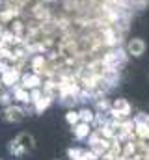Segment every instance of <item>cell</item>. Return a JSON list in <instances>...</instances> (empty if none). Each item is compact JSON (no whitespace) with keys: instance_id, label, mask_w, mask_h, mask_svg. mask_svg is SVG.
<instances>
[{"instance_id":"1","label":"cell","mask_w":149,"mask_h":160,"mask_svg":"<svg viewBox=\"0 0 149 160\" xmlns=\"http://www.w3.org/2000/svg\"><path fill=\"white\" fill-rule=\"evenodd\" d=\"M36 149V138L30 134V132H21L17 134L9 143H8V151L15 157V158H21L24 157L26 153L34 151Z\"/></svg>"},{"instance_id":"2","label":"cell","mask_w":149,"mask_h":160,"mask_svg":"<svg viewBox=\"0 0 149 160\" xmlns=\"http://www.w3.org/2000/svg\"><path fill=\"white\" fill-rule=\"evenodd\" d=\"M127 58H129V54H127V50L119 45V47H112L108 48V52L103 56V65L105 67H108V69H119V67H123L125 63H127Z\"/></svg>"},{"instance_id":"3","label":"cell","mask_w":149,"mask_h":160,"mask_svg":"<svg viewBox=\"0 0 149 160\" xmlns=\"http://www.w3.org/2000/svg\"><path fill=\"white\" fill-rule=\"evenodd\" d=\"M131 114H132V106H131V102L127 99H116L112 102L110 112H108V116L112 119H117V121L125 119V118H131Z\"/></svg>"},{"instance_id":"4","label":"cell","mask_w":149,"mask_h":160,"mask_svg":"<svg viewBox=\"0 0 149 160\" xmlns=\"http://www.w3.org/2000/svg\"><path fill=\"white\" fill-rule=\"evenodd\" d=\"M2 118L8 123H21V121L26 118V112L21 104H9V106H4V112H2Z\"/></svg>"},{"instance_id":"5","label":"cell","mask_w":149,"mask_h":160,"mask_svg":"<svg viewBox=\"0 0 149 160\" xmlns=\"http://www.w3.org/2000/svg\"><path fill=\"white\" fill-rule=\"evenodd\" d=\"M21 69L19 67H15V65H9L6 71H2L0 73V80H2V84H4V88H13L15 84H19V80H21Z\"/></svg>"},{"instance_id":"6","label":"cell","mask_w":149,"mask_h":160,"mask_svg":"<svg viewBox=\"0 0 149 160\" xmlns=\"http://www.w3.org/2000/svg\"><path fill=\"white\" fill-rule=\"evenodd\" d=\"M146 41L142 39V38H132V39L127 41V47H125V50H127V54L129 56H132V58H142L144 56V52H146Z\"/></svg>"},{"instance_id":"7","label":"cell","mask_w":149,"mask_h":160,"mask_svg":"<svg viewBox=\"0 0 149 160\" xmlns=\"http://www.w3.org/2000/svg\"><path fill=\"white\" fill-rule=\"evenodd\" d=\"M19 84H21L23 88H26V89H34V88H41L43 78H41V75H37L34 71H32V73H21Z\"/></svg>"},{"instance_id":"8","label":"cell","mask_w":149,"mask_h":160,"mask_svg":"<svg viewBox=\"0 0 149 160\" xmlns=\"http://www.w3.org/2000/svg\"><path fill=\"white\" fill-rule=\"evenodd\" d=\"M11 95H13V102H19V104H32L30 102V89L23 88L21 84H15L13 88H9Z\"/></svg>"},{"instance_id":"9","label":"cell","mask_w":149,"mask_h":160,"mask_svg":"<svg viewBox=\"0 0 149 160\" xmlns=\"http://www.w3.org/2000/svg\"><path fill=\"white\" fill-rule=\"evenodd\" d=\"M93 130V127L91 125H88V123H82V121H78L76 125H73V134L74 138L78 140V142H82V140H86L88 136H90V132Z\"/></svg>"},{"instance_id":"10","label":"cell","mask_w":149,"mask_h":160,"mask_svg":"<svg viewBox=\"0 0 149 160\" xmlns=\"http://www.w3.org/2000/svg\"><path fill=\"white\" fill-rule=\"evenodd\" d=\"M52 101H54L52 97H49L47 93H43V95L37 99L36 102L32 104V108H34V114H43L45 110H49V108H50V104H52Z\"/></svg>"},{"instance_id":"11","label":"cell","mask_w":149,"mask_h":160,"mask_svg":"<svg viewBox=\"0 0 149 160\" xmlns=\"http://www.w3.org/2000/svg\"><path fill=\"white\" fill-rule=\"evenodd\" d=\"M30 67L34 69V73L41 75V73L47 69V58H45L43 54H34L32 60H30Z\"/></svg>"},{"instance_id":"12","label":"cell","mask_w":149,"mask_h":160,"mask_svg":"<svg viewBox=\"0 0 149 160\" xmlns=\"http://www.w3.org/2000/svg\"><path fill=\"white\" fill-rule=\"evenodd\" d=\"M21 15V9L19 8H6V9H0V24H8L11 22L15 17Z\"/></svg>"},{"instance_id":"13","label":"cell","mask_w":149,"mask_h":160,"mask_svg":"<svg viewBox=\"0 0 149 160\" xmlns=\"http://www.w3.org/2000/svg\"><path fill=\"white\" fill-rule=\"evenodd\" d=\"M93 102H95V112H97V114H108V112H110L112 102L105 97V95H103V97H97Z\"/></svg>"},{"instance_id":"14","label":"cell","mask_w":149,"mask_h":160,"mask_svg":"<svg viewBox=\"0 0 149 160\" xmlns=\"http://www.w3.org/2000/svg\"><path fill=\"white\" fill-rule=\"evenodd\" d=\"M78 119L82 121V123L91 125V123H93V119H95V110H91L90 106L80 108V110H78Z\"/></svg>"},{"instance_id":"15","label":"cell","mask_w":149,"mask_h":160,"mask_svg":"<svg viewBox=\"0 0 149 160\" xmlns=\"http://www.w3.org/2000/svg\"><path fill=\"white\" fill-rule=\"evenodd\" d=\"M41 86H43V93H47V95L52 97V99L58 97V82H56V80H47V82H43Z\"/></svg>"},{"instance_id":"16","label":"cell","mask_w":149,"mask_h":160,"mask_svg":"<svg viewBox=\"0 0 149 160\" xmlns=\"http://www.w3.org/2000/svg\"><path fill=\"white\" fill-rule=\"evenodd\" d=\"M24 32H26V26L21 22V21H15L13 22V26H11V34L15 36V38H19V39H23V36H24Z\"/></svg>"},{"instance_id":"17","label":"cell","mask_w":149,"mask_h":160,"mask_svg":"<svg viewBox=\"0 0 149 160\" xmlns=\"http://www.w3.org/2000/svg\"><path fill=\"white\" fill-rule=\"evenodd\" d=\"M9 104H13V95H11V91L9 89H2L0 91V106H9Z\"/></svg>"},{"instance_id":"18","label":"cell","mask_w":149,"mask_h":160,"mask_svg":"<svg viewBox=\"0 0 149 160\" xmlns=\"http://www.w3.org/2000/svg\"><path fill=\"white\" fill-rule=\"evenodd\" d=\"M65 121H67L71 127H73V125H76V123L80 121V119H78V112H76V110H73V108H69V110H67V114H65Z\"/></svg>"},{"instance_id":"19","label":"cell","mask_w":149,"mask_h":160,"mask_svg":"<svg viewBox=\"0 0 149 160\" xmlns=\"http://www.w3.org/2000/svg\"><path fill=\"white\" fill-rule=\"evenodd\" d=\"M134 125H149V114L146 112H140V114H136L134 116Z\"/></svg>"},{"instance_id":"20","label":"cell","mask_w":149,"mask_h":160,"mask_svg":"<svg viewBox=\"0 0 149 160\" xmlns=\"http://www.w3.org/2000/svg\"><path fill=\"white\" fill-rule=\"evenodd\" d=\"M82 153H84V149H80V147H69V149H67V157H69V160L80 158Z\"/></svg>"},{"instance_id":"21","label":"cell","mask_w":149,"mask_h":160,"mask_svg":"<svg viewBox=\"0 0 149 160\" xmlns=\"http://www.w3.org/2000/svg\"><path fill=\"white\" fill-rule=\"evenodd\" d=\"M2 89H4V84H2V80H0V91H2Z\"/></svg>"}]
</instances>
